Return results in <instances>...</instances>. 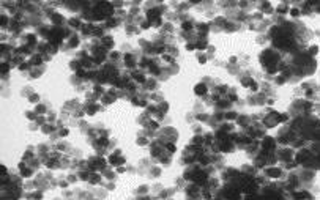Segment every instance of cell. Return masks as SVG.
<instances>
[{
	"instance_id": "obj_8",
	"label": "cell",
	"mask_w": 320,
	"mask_h": 200,
	"mask_svg": "<svg viewBox=\"0 0 320 200\" xmlns=\"http://www.w3.org/2000/svg\"><path fill=\"white\" fill-rule=\"evenodd\" d=\"M123 58H125V63H126V66H128V68L136 66V57H134L132 54H126Z\"/></svg>"
},
{
	"instance_id": "obj_3",
	"label": "cell",
	"mask_w": 320,
	"mask_h": 200,
	"mask_svg": "<svg viewBox=\"0 0 320 200\" xmlns=\"http://www.w3.org/2000/svg\"><path fill=\"white\" fill-rule=\"evenodd\" d=\"M88 165L93 169V170H104L106 169V162H104L103 158H90L88 159Z\"/></svg>"
},
{
	"instance_id": "obj_1",
	"label": "cell",
	"mask_w": 320,
	"mask_h": 200,
	"mask_svg": "<svg viewBox=\"0 0 320 200\" xmlns=\"http://www.w3.org/2000/svg\"><path fill=\"white\" fill-rule=\"evenodd\" d=\"M263 121H265V125H267V128H273L278 123H281V114L274 112V110H271V109H268V115L263 118Z\"/></svg>"
},
{
	"instance_id": "obj_5",
	"label": "cell",
	"mask_w": 320,
	"mask_h": 200,
	"mask_svg": "<svg viewBox=\"0 0 320 200\" xmlns=\"http://www.w3.org/2000/svg\"><path fill=\"white\" fill-rule=\"evenodd\" d=\"M265 175L268 178H281L282 176V170L279 167H268V169H265Z\"/></svg>"
},
{
	"instance_id": "obj_9",
	"label": "cell",
	"mask_w": 320,
	"mask_h": 200,
	"mask_svg": "<svg viewBox=\"0 0 320 200\" xmlns=\"http://www.w3.org/2000/svg\"><path fill=\"white\" fill-rule=\"evenodd\" d=\"M289 10H290V7L284 2V3H279L278 7H276V13H278V14H287V13H289Z\"/></svg>"
},
{
	"instance_id": "obj_13",
	"label": "cell",
	"mask_w": 320,
	"mask_h": 200,
	"mask_svg": "<svg viewBox=\"0 0 320 200\" xmlns=\"http://www.w3.org/2000/svg\"><path fill=\"white\" fill-rule=\"evenodd\" d=\"M197 60L203 65V63L207 62V55H205V54H202V52H197Z\"/></svg>"
},
{
	"instance_id": "obj_2",
	"label": "cell",
	"mask_w": 320,
	"mask_h": 200,
	"mask_svg": "<svg viewBox=\"0 0 320 200\" xmlns=\"http://www.w3.org/2000/svg\"><path fill=\"white\" fill-rule=\"evenodd\" d=\"M185 194H186V199H188V200H196V199L200 197V187H199L196 183H194V185H191V186L186 187Z\"/></svg>"
},
{
	"instance_id": "obj_12",
	"label": "cell",
	"mask_w": 320,
	"mask_h": 200,
	"mask_svg": "<svg viewBox=\"0 0 320 200\" xmlns=\"http://www.w3.org/2000/svg\"><path fill=\"white\" fill-rule=\"evenodd\" d=\"M289 11H290V14L293 16V18H298V16H300V13H301V10H300V8H295V7L290 8Z\"/></svg>"
},
{
	"instance_id": "obj_18",
	"label": "cell",
	"mask_w": 320,
	"mask_h": 200,
	"mask_svg": "<svg viewBox=\"0 0 320 200\" xmlns=\"http://www.w3.org/2000/svg\"><path fill=\"white\" fill-rule=\"evenodd\" d=\"M125 170H126L125 167H118V169H117V172H118V173H121V172H125Z\"/></svg>"
},
{
	"instance_id": "obj_15",
	"label": "cell",
	"mask_w": 320,
	"mask_h": 200,
	"mask_svg": "<svg viewBox=\"0 0 320 200\" xmlns=\"http://www.w3.org/2000/svg\"><path fill=\"white\" fill-rule=\"evenodd\" d=\"M29 99H30V103H38L40 101V96H38L36 93H33L32 96H29Z\"/></svg>"
},
{
	"instance_id": "obj_16",
	"label": "cell",
	"mask_w": 320,
	"mask_h": 200,
	"mask_svg": "<svg viewBox=\"0 0 320 200\" xmlns=\"http://www.w3.org/2000/svg\"><path fill=\"white\" fill-rule=\"evenodd\" d=\"M147 189H148L147 186H140L139 189H137V194H145V192H147Z\"/></svg>"
},
{
	"instance_id": "obj_10",
	"label": "cell",
	"mask_w": 320,
	"mask_h": 200,
	"mask_svg": "<svg viewBox=\"0 0 320 200\" xmlns=\"http://www.w3.org/2000/svg\"><path fill=\"white\" fill-rule=\"evenodd\" d=\"M68 24H69V27H73V29H81V27H82V22L77 18H71L68 21Z\"/></svg>"
},
{
	"instance_id": "obj_7",
	"label": "cell",
	"mask_w": 320,
	"mask_h": 200,
	"mask_svg": "<svg viewBox=\"0 0 320 200\" xmlns=\"http://www.w3.org/2000/svg\"><path fill=\"white\" fill-rule=\"evenodd\" d=\"M262 147H263L265 150H271V148H274V147H276L274 139H273V137H265L263 140H262Z\"/></svg>"
},
{
	"instance_id": "obj_17",
	"label": "cell",
	"mask_w": 320,
	"mask_h": 200,
	"mask_svg": "<svg viewBox=\"0 0 320 200\" xmlns=\"http://www.w3.org/2000/svg\"><path fill=\"white\" fill-rule=\"evenodd\" d=\"M309 52L316 55V54H317V46H311V47H309Z\"/></svg>"
},
{
	"instance_id": "obj_4",
	"label": "cell",
	"mask_w": 320,
	"mask_h": 200,
	"mask_svg": "<svg viewBox=\"0 0 320 200\" xmlns=\"http://www.w3.org/2000/svg\"><path fill=\"white\" fill-rule=\"evenodd\" d=\"M109 162L112 165H120V164H125V158L121 156L120 150H115V151L109 156Z\"/></svg>"
},
{
	"instance_id": "obj_11",
	"label": "cell",
	"mask_w": 320,
	"mask_h": 200,
	"mask_svg": "<svg viewBox=\"0 0 320 200\" xmlns=\"http://www.w3.org/2000/svg\"><path fill=\"white\" fill-rule=\"evenodd\" d=\"M77 44H79V38H77L76 35H73V36L68 38V47H76Z\"/></svg>"
},
{
	"instance_id": "obj_6",
	"label": "cell",
	"mask_w": 320,
	"mask_h": 200,
	"mask_svg": "<svg viewBox=\"0 0 320 200\" xmlns=\"http://www.w3.org/2000/svg\"><path fill=\"white\" fill-rule=\"evenodd\" d=\"M207 92H208V88H207V85L205 84H197L196 87H194V93L197 96H203V95H207Z\"/></svg>"
},
{
	"instance_id": "obj_14",
	"label": "cell",
	"mask_w": 320,
	"mask_h": 200,
	"mask_svg": "<svg viewBox=\"0 0 320 200\" xmlns=\"http://www.w3.org/2000/svg\"><path fill=\"white\" fill-rule=\"evenodd\" d=\"M236 117H238V115H236L235 112H227V114L224 115V118H227V120H234V118H236Z\"/></svg>"
}]
</instances>
